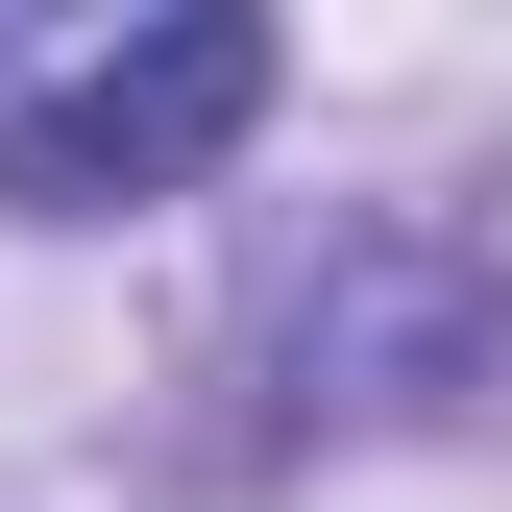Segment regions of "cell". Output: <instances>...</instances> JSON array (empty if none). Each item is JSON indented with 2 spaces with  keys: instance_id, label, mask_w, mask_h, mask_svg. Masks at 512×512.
Returning a JSON list of instances; mask_svg holds the SVG:
<instances>
[{
  "instance_id": "obj_1",
  "label": "cell",
  "mask_w": 512,
  "mask_h": 512,
  "mask_svg": "<svg viewBox=\"0 0 512 512\" xmlns=\"http://www.w3.org/2000/svg\"><path fill=\"white\" fill-rule=\"evenodd\" d=\"M415 415H512V269H464L439 220H293L220 317V464L293 439H415Z\"/></svg>"
},
{
  "instance_id": "obj_2",
  "label": "cell",
  "mask_w": 512,
  "mask_h": 512,
  "mask_svg": "<svg viewBox=\"0 0 512 512\" xmlns=\"http://www.w3.org/2000/svg\"><path fill=\"white\" fill-rule=\"evenodd\" d=\"M293 49L244 25V0H171V25H122L74 49L49 98H0V220H147V196H196V171L269 122Z\"/></svg>"
}]
</instances>
